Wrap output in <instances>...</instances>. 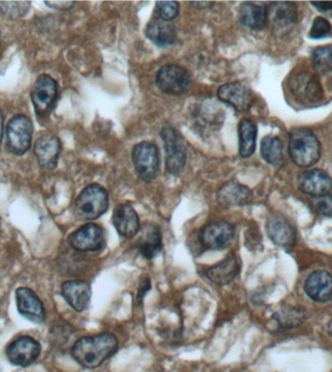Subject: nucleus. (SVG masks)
Returning <instances> with one entry per match:
<instances>
[{
  "label": "nucleus",
  "instance_id": "2eb2a0df",
  "mask_svg": "<svg viewBox=\"0 0 332 372\" xmlns=\"http://www.w3.org/2000/svg\"><path fill=\"white\" fill-rule=\"evenodd\" d=\"M34 153L43 169L54 170L60 153V140L53 134H41L35 142Z\"/></svg>",
  "mask_w": 332,
  "mask_h": 372
},
{
  "label": "nucleus",
  "instance_id": "e433bc0d",
  "mask_svg": "<svg viewBox=\"0 0 332 372\" xmlns=\"http://www.w3.org/2000/svg\"><path fill=\"white\" fill-rule=\"evenodd\" d=\"M311 4L319 11L332 17V2H312Z\"/></svg>",
  "mask_w": 332,
  "mask_h": 372
},
{
  "label": "nucleus",
  "instance_id": "f704fd0d",
  "mask_svg": "<svg viewBox=\"0 0 332 372\" xmlns=\"http://www.w3.org/2000/svg\"><path fill=\"white\" fill-rule=\"evenodd\" d=\"M152 283L148 277H143L138 283V293H136L135 300H134V305L135 306H140L143 303L144 298L146 294L151 290Z\"/></svg>",
  "mask_w": 332,
  "mask_h": 372
},
{
  "label": "nucleus",
  "instance_id": "39448f33",
  "mask_svg": "<svg viewBox=\"0 0 332 372\" xmlns=\"http://www.w3.org/2000/svg\"><path fill=\"white\" fill-rule=\"evenodd\" d=\"M34 125L27 116H14L7 124L6 149L14 156H22L32 145Z\"/></svg>",
  "mask_w": 332,
  "mask_h": 372
},
{
  "label": "nucleus",
  "instance_id": "a211bd4d",
  "mask_svg": "<svg viewBox=\"0 0 332 372\" xmlns=\"http://www.w3.org/2000/svg\"><path fill=\"white\" fill-rule=\"evenodd\" d=\"M112 222L117 232L126 239H131L140 231L138 215L128 204H121L116 207Z\"/></svg>",
  "mask_w": 332,
  "mask_h": 372
},
{
  "label": "nucleus",
  "instance_id": "5701e85b",
  "mask_svg": "<svg viewBox=\"0 0 332 372\" xmlns=\"http://www.w3.org/2000/svg\"><path fill=\"white\" fill-rule=\"evenodd\" d=\"M136 247L142 256L146 259L151 260L158 256L162 250V237L159 227L154 224L145 225Z\"/></svg>",
  "mask_w": 332,
  "mask_h": 372
},
{
  "label": "nucleus",
  "instance_id": "c9c22d12",
  "mask_svg": "<svg viewBox=\"0 0 332 372\" xmlns=\"http://www.w3.org/2000/svg\"><path fill=\"white\" fill-rule=\"evenodd\" d=\"M45 4L47 6H49L50 8L60 10V11H67V10H70L73 8V6L75 5V2L72 1H47L45 2Z\"/></svg>",
  "mask_w": 332,
  "mask_h": 372
},
{
  "label": "nucleus",
  "instance_id": "7c9ffc66",
  "mask_svg": "<svg viewBox=\"0 0 332 372\" xmlns=\"http://www.w3.org/2000/svg\"><path fill=\"white\" fill-rule=\"evenodd\" d=\"M311 62L319 69H328L332 65V44L321 46L312 50Z\"/></svg>",
  "mask_w": 332,
  "mask_h": 372
},
{
  "label": "nucleus",
  "instance_id": "dca6fc26",
  "mask_svg": "<svg viewBox=\"0 0 332 372\" xmlns=\"http://www.w3.org/2000/svg\"><path fill=\"white\" fill-rule=\"evenodd\" d=\"M298 188L303 193L318 198L331 191L332 179L321 170H310L299 176Z\"/></svg>",
  "mask_w": 332,
  "mask_h": 372
},
{
  "label": "nucleus",
  "instance_id": "a878e982",
  "mask_svg": "<svg viewBox=\"0 0 332 372\" xmlns=\"http://www.w3.org/2000/svg\"><path fill=\"white\" fill-rule=\"evenodd\" d=\"M241 24L251 29H263L267 22V8L262 2H244L239 8Z\"/></svg>",
  "mask_w": 332,
  "mask_h": 372
},
{
  "label": "nucleus",
  "instance_id": "423d86ee",
  "mask_svg": "<svg viewBox=\"0 0 332 372\" xmlns=\"http://www.w3.org/2000/svg\"><path fill=\"white\" fill-rule=\"evenodd\" d=\"M133 161L136 173L142 181L151 182L158 177L159 151L151 142H141L133 146Z\"/></svg>",
  "mask_w": 332,
  "mask_h": 372
},
{
  "label": "nucleus",
  "instance_id": "7ed1b4c3",
  "mask_svg": "<svg viewBox=\"0 0 332 372\" xmlns=\"http://www.w3.org/2000/svg\"><path fill=\"white\" fill-rule=\"evenodd\" d=\"M107 191L100 184H91L83 189L75 202V214L82 220H95L107 212Z\"/></svg>",
  "mask_w": 332,
  "mask_h": 372
},
{
  "label": "nucleus",
  "instance_id": "0eeeda50",
  "mask_svg": "<svg viewBox=\"0 0 332 372\" xmlns=\"http://www.w3.org/2000/svg\"><path fill=\"white\" fill-rule=\"evenodd\" d=\"M156 83L159 90L166 95H181L190 88L191 77L185 68L168 64L159 70Z\"/></svg>",
  "mask_w": 332,
  "mask_h": 372
},
{
  "label": "nucleus",
  "instance_id": "58836bf2",
  "mask_svg": "<svg viewBox=\"0 0 332 372\" xmlns=\"http://www.w3.org/2000/svg\"><path fill=\"white\" fill-rule=\"evenodd\" d=\"M326 331H328V336H331V338H332V320L331 321V322L328 323Z\"/></svg>",
  "mask_w": 332,
  "mask_h": 372
},
{
  "label": "nucleus",
  "instance_id": "f257e3e1",
  "mask_svg": "<svg viewBox=\"0 0 332 372\" xmlns=\"http://www.w3.org/2000/svg\"><path fill=\"white\" fill-rule=\"evenodd\" d=\"M119 341L115 335L102 333L100 335L84 336L75 341L71 348L73 358L83 368H98L118 351Z\"/></svg>",
  "mask_w": 332,
  "mask_h": 372
},
{
  "label": "nucleus",
  "instance_id": "20e7f679",
  "mask_svg": "<svg viewBox=\"0 0 332 372\" xmlns=\"http://www.w3.org/2000/svg\"><path fill=\"white\" fill-rule=\"evenodd\" d=\"M166 151V168L169 174L178 176L184 171L187 163V144L179 131L164 128L161 132Z\"/></svg>",
  "mask_w": 332,
  "mask_h": 372
},
{
  "label": "nucleus",
  "instance_id": "c85d7f7f",
  "mask_svg": "<svg viewBox=\"0 0 332 372\" xmlns=\"http://www.w3.org/2000/svg\"><path fill=\"white\" fill-rule=\"evenodd\" d=\"M263 158L268 164L274 167L282 165L284 161L283 144L278 137L266 136L260 145Z\"/></svg>",
  "mask_w": 332,
  "mask_h": 372
},
{
  "label": "nucleus",
  "instance_id": "473e14b6",
  "mask_svg": "<svg viewBox=\"0 0 332 372\" xmlns=\"http://www.w3.org/2000/svg\"><path fill=\"white\" fill-rule=\"evenodd\" d=\"M331 25L329 24L328 20L324 19V18L318 17L314 20L308 36L311 39H321V38L326 36L331 32Z\"/></svg>",
  "mask_w": 332,
  "mask_h": 372
},
{
  "label": "nucleus",
  "instance_id": "cd10ccee",
  "mask_svg": "<svg viewBox=\"0 0 332 372\" xmlns=\"http://www.w3.org/2000/svg\"><path fill=\"white\" fill-rule=\"evenodd\" d=\"M239 153L242 158H248L255 153V144H257V128L252 120H242L240 121L239 128Z\"/></svg>",
  "mask_w": 332,
  "mask_h": 372
},
{
  "label": "nucleus",
  "instance_id": "4468645a",
  "mask_svg": "<svg viewBox=\"0 0 332 372\" xmlns=\"http://www.w3.org/2000/svg\"><path fill=\"white\" fill-rule=\"evenodd\" d=\"M17 308L20 315L35 324H42L46 319L44 306L34 291L21 287L16 291Z\"/></svg>",
  "mask_w": 332,
  "mask_h": 372
},
{
  "label": "nucleus",
  "instance_id": "6e6552de",
  "mask_svg": "<svg viewBox=\"0 0 332 372\" xmlns=\"http://www.w3.org/2000/svg\"><path fill=\"white\" fill-rule=\"evenodd\" d=\"M234 237V227L222 220L205 225L199 233V242L206 249L224 250L230 247Z\"/></svg>",
  "mask_w": 332,
  "mask_h": 372
},
{
  "label": "nucleus",
  "instance_id": "b1692460",
  "mask_svg": "<svg viewBox=\"0 0 332 372\" xmlns=\"http://www.w3.org/2000/svg\"><path fill=\"white\" fill-rule=\"evenodd\" d=\"M147 37L158 47L166 48L173 45L176 40V30L171 22L154 18L146 27Z\"/></svg>",
  "mask_w": 332,
  "mask_h": 372
},
{
  "label": "nucleus",
  "instance_id": "c756f323",
  "mask_svg": "<svg viewBox=\"0 0 332 372\" xmlns=\"http://www.w3.org/2000/svg\"><path fill=\"white\" fill-rule=\"evenodd\" d=\"M29 8L30 2H0V11L7 19L10 20H17L25 17V15L29 12Z\"/></svg>",
  "mask_w": 332,
  "mask_h": 372
},
{
  "label": "nucleus",
  "instance_id": "f03ea898",
  "mask_svg": "<svg viewBox=\"0 0 332 372\" xmlns=\"http://www.w3.org/2000/svg\"><path fill=\"white\" fill-rule=\"evenodd\" d=\"M288 153L291 160L301 168L315 165L321 156V145L314 133L307 128H296L290 132Z\"/></svg>",
  "mask_w": 332,
  "mask_h": 372
},
{
  "label": "nucleus",
  "instance_id": "72a5a7b5",
  "mask_svg": "<svg viewBox=\"0 0 332 372\" xmlns=\"http://www.w3.org/2000/svg\"><path fill=\"white\" fill-rule=\"evenodd\" d=\"M314 209L317 214L323 216L332 217V195L326 194L318 197L314 204Z\"/></svg>",
  "mask_w": 332,
  "mask_h": 372
},
{
  "label": "nucleus",
  "instance_id": "9b49d317",
  "mask_svg": "<svg viewBox=\"0 0 332 372\" xmlns=\"http://www.w3.org/2000/svg\"><path fill=\"white\" fill-rule=\"evenodd\" d=\"M41 346L29 336H22L10 343L6 348V356L10 363L19 366H29L37 360Z\"/></svg>",
  "mask_w": 332,
  "mask_h": 372
},
{
  "label": "nucleus",
  "instance_id": "412c9836",
  "mask_svg": "<svg viewBox=\"0 0 332 372\" xmlns=\"http://www.w3.org/2000/svg\"><path fill=\"white\" fill-rule=\"evenodd\" d=\"M240 272V263L237 255H227L219 264L206 270V277L216 285H227L237 278Z\"/></svg>",
  "mask_w": 332,
  "mask_h": 372
},
{
  "label": "nucleus",
  "instance_id": "ddd939ff",
  "mask_svg": "<svg viewBox=\"0 0 332 372\" xmlns=\"http://www.w3.org/2000/svg\"><path fill=\"white\" fill-rule=\"evenodd\" d=\"M218 96L223 102L229 104L238 112H247L252 106L253 91L247 83L235 82L227 83L218 90Z\"/></svg>",
  "mask_w": 332,
  "mask_h": 372
},
{
  "label": "nucleus",
  "instance_id": "f8f14e48",
  "mask_svg": "<svg viewBox=\"0 0 332 372\" xmlns=\"http://www.w3.org/2000/svg\"><path fill=\"white\" fill-rule=\"evenodd\" d=\"M57 95V82L49 75L39 76L32 91V100L37 115H46L54 105Z\"/></svg>",
  "mask_w": 332,
  "mask_h": 372
},
{
  "label": "nucleus",
  "instance_id": "6ab92c4d",
  "mask_svg": "<svg viewBox=\"0 0 332 372\" xmlns=\"http://www.w3.org/2000/svg\"><path fill=\"white\" fill-rule=\"evenodd\" d=\"M309 298L318 303H326L332 298V277L326 270H316L309 275L304 284Z\"/></svg>",
  "mask_w": 332,
  "mask_h": 372
},
{
  "label": "nucleus",
  "instance_id": "2f4dec72",
  "mask_svg": "<svg viewBox=\"0 0 332 372\" xmlns=\"http://www.w3.org/2000/svg\"><path fill=\"white\" fill-rule=\"evenodd\" d=\"M159 18L166 22H171L179 14V4L176 1L157 2Z\"/></svg>",
  "mask_w": 332,
  "mask_h": 372
},
{
  "label": "nucleus",
  "instance_id": "aec40b11",
  "mask_svg": "<svg viewBox=\"0 0 332 372\" xmlns=\"http://www.w3.org/2000/svg\"><path fill=\"white\" fill-rule=\"evenodd\" d=\"M62 295L73 310L77 312H82V311L87 310L92 291H91L88 283L81 282V280H74V282L63 283Z\"/></svg>",
  "mask_w": 332,
  "mask_h": 372
},
{
  "label": "nucleus",
  "instance_id": "1a4fd4ad",
  "mask_svg": "<svg viewBox=\"0 0 332 372\" xmlns=\"http://www.w3.org/2000/svg\"><path fill=\"white\" fill-rule=\"evenodd\" d=\"M68 242L73 249L80 252H93L105 247V231L96 224H87L72 233Z\"/></svg>",
  "mask_w": 332,
  "mask_h": 372
},
{
  "label": "nucleus",
  "instance_id": "bb28decb",
  "mask_svg": "<svg viewBox=\"0 0 332 372\" xmlns=\"http://www.w3.org/2000/svg\"><path fill=\"white\" fill-rule=\"evenodd\" d=\"M308 316L305 308L285 305L275 313L273 320L281 330H291L303 325Z\"/></svg>",
  "mask_w": 332,
  "mask_h": 372
},
{
  "label": "nucleus",
  "instance_id": "4be33fe9",
  "mask_svg": "<svg viewBox=\"0 0 332 372\" xmlns=\"http://www.w3.org/2000/svg\"><path fill=\"white\" fill-rule=\"evenodd\" d=\"M253 199V192L237 181H229L220 187L218 200L220 204L230 207L247 206Z\"/></svg>",
  "mask_w": 332,
  "mask_h": 372
},
{
  "label": "nucleus",
  "instance_id": "f3484780",
  "mask_svg": "<svg viewBox=\"0 0 332 372\" xmlns=\"http://www.w3.org/2000/svg\"><path fill=\"white\" fill-rule=\"evenodd\" d=\"M266 231L270 240L278 247L288 248L296 242V229L283 215H271L266 223Z\"/></svg>",
  "mask_w": 332,
  "mask_h": 372
},
{
  "label": "nucleus",
  "instance_id": "4c0bfd02",
  "mask_svg": "<svg viewBox=\"0 0 332 372\" xmlns=\"http://www.w3.org/2000/svg\"><path fill=\"white\" fill-rule=\"evenodd\" d=\"M4 116H2L1 111H0V143H1L2 137H4Z\"/></svg>",
  "mask_w": 332,
  "mask_h": 372
},
{
  "label": "nucleus",
  "instance_id": "9d476101",
  "mask_svg": "<svg viewBox=\"0 0 332 372\" xmlns=\"http://www.w3.org/2000/svg\"><path fill=\"white\" fill-rule=\"evenodd\" d=\"M290 88L299 102L317 103L323 98V90L318 78L305 71L299 72L291 78Z\"/></svg>",
  "mask_w": 332,
  "mask_h": 372
},
{
  "label": "nucleus",
  "instance_id": "393cba45",
  "mask_svg": "<svg viewBox=\"0 0 332 372\" xmlns=\"http://www.w3.org/2000/svg\"><path fill=\"white\" fill-rule=\"evenodd\" d=\"M298 9L293 2H273L267 8V20L276 29H288L295 25Z\"/></svg>",
  "mask_w": 332,
  "mask_h": 372
}]
</instances>
